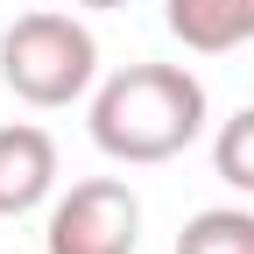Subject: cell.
Instances as JSON below:
<instances>
[{
    "mask_svg": "<svg viewBox=\"0 0 254 254\" xmlns=\"http://www.w3.org/2000/svg\"><path fill=\"white\" fill-rule=\"evenodd\" d=\"M205 134V85L184 64H127L92 92V141L113 163H170Z\"/></svg>",
    "mask_w": 254,
    "mask_h": 254,
    "instance_id": "6da1fadb",
    "label": "cell"
},
{
    "mask_svg": "<svg viewBox=\"0 0 254 254\" xmlns=\"http://www.w3.org/2000/svg\"><path fill=\"white\" fill-rule=\"evenodd\" d=\"M99 78V43L71 14H21L0 36V85L28 106H71Z\"/></svg>",
    "mask_w": 254,
    "mask_h": 254,
    "instance_id": "7a4b0ae2",
    "label": "cell"
},
{
    "mask_svg": "<svg viewBox=\"0 0 254 254\" xmlns=\"http://www.w3.org/2000/svg\"><path fill=\"white\" fill-rule=\"evenodd\" d=\"M141 240V198L120 177H85L50 205V254H134Z\"/></svg>",
    "mask_w": 254,
    "mask_h": 254,
    "instance_id": "3957f363",
    "label": "cell"
},
{
    "mask_svg": "<svg viewBox=\"0 0 254 254\" xmlns=\"http://www.w3.org/2000/svg\"><path fill=\"white\" fill-rule=\"evenodd\" d=\"M50 190H57V141L28 120L0 127V219L36 212Z\"/></svg>",
    "mask_w": 254,
    "mask_h": 254,
    "instance_id": "277c9868",
    "label": "cell"
},
{
    "mask_svg": "<svg viewBox=\"0 0 254 254\" xmlns=\"http://www.w3.org/2000/svg\"><path fill=\"white\" fill-rule=\"evenodd\" d=\"M170 36L184 50H240L254 43V0H170Z\"/></svg>",
    "mask_w": 254,
    "mask_h": 254,
    "instance_id": "5b68a950",
    "label": "cell"
},
{
    "mask_svg": "<svg viewBox=\"0 0 254 254\" xmlns=\"http://www.w3.org/2000/svg\"><path fill=\"white\" fill-rule=\"evenodd\" d=\"M177 254H254V212L240 205H212L177 233Z\"/></svg>",
    "mask_w": 254,
    "mask_h": 254,
    "instance_id": "8992f818",
    "label": "cell"
},
{
    "mask_svg": "<svg viewBox=\"0 0 254 254\" xmlns=\"http://www.w3.org/2000/svg\"><path fill=\"white\" fill-rule=\"evenodd\" d=\"M212 170L226 177L240 198H254V106H240L226 127H219V141H212Z\"/></svg>",
    "mask_w": 254,
    "mask_h": 254,
    "instance_id": "52a82bcc",
    "label": "cell"
},
{
    "mask_svg": "<svg viewBox=\"0 0 254 254\" xmlns=\"http://www.w3.org/2000/svg\"><path fill=\"white\" fill-rule=\"evenodd\" d=\"M85 7H127V0H85Z\"/></svg>",
    "mask_w": 254,
    "mask_h": 254,
    "instance_id": "ba28073f",
    "label": "cell"
}]
</instances>
